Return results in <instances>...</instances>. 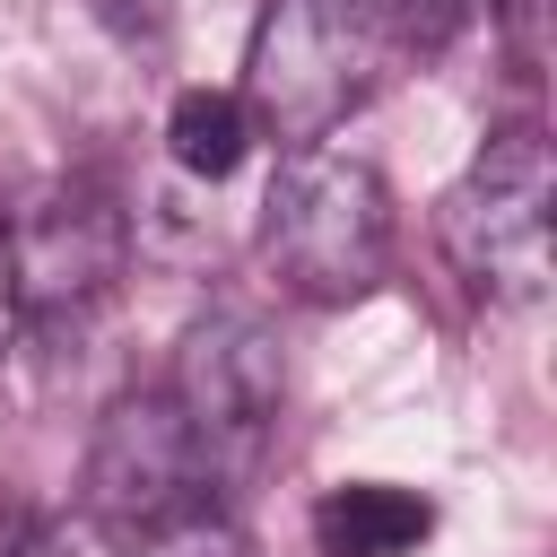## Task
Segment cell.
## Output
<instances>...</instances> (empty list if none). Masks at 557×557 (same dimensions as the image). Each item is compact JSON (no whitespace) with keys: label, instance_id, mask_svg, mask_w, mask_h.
<instances>
[{"label":"cell","instance_id":"6da1fadb","mask_svg":"<svg viewBox=\"0 0 557 557\" xmlns=\"http://www.w3.org/2000/svg\"><path fill=\"white\" fill-rule=\"evenodd\" d=\"M261 261L305 305H357L392 270V191L366 157L287 148L261 200Z\"/></svg>","mask_w":557,"mask_h":557},{"label":"cell","instance_id":"7a4b0ae2","mask_svg":"<svg viewBox=\"0 0 557 557\" xmlns=\"http://www.w3.org/2000/svg\"><path fill=\"white\" fill-rule=\"evenodd\" d=\"M383 78L400 70L366 26V0H270L244 52V113L287 148H322V131L348 122Z\"/></svg>","mask_w":557,"mask_h":557},{"label":"cell","instance_id":"3957f363","mask_svg":"<svg viewBox=\"0 0 557 557\" xmlns=\"http://www.w3.org/2000/svg\"><path fill=\"white\" fill-rule=\"evenodd\" d=\"M165 400L183 409L191 453H200V479H209V496L226 505V496L261 470V453H270V435H278V400H287L278 331H270L252 305L200 313V322L183 331V348H174Z\"/></svg>","mask_w":557,"mask_h":557},{"label":"cell","instance_id":"277c9868","mask_svg":"<svg viewBox=\"0 0 557 557\" xmlns=\"http://www.w3.org/2000/svg\"><path fill=\"white\" fill-rule=\"evenodd\" d=\"M548 191H557L548 139L531 122H513L435 200V244L487 305H540L548 296Z\"/></svg>","mask_w":557,"mask_h":557},{"label":"cell","instance_id":"5b68a950","mask_svg":"<svg viewBox=\"0 0 557 557\" xmlns=\"http://www.w3.org/2000/svg\"><path fill=\"white\" fill-rule=\"evenodd\" d=\"M9 270H17V322L44 339H87V322L113 305L131 270V218L96 174L44 183L9 218Z\"/></svg>","mask_w":557,"mask_h":557},{"label":"cell","instance_id":"8992f818","mask_svg":"<svg viewBox=\"0 0 557 557\" xmlns=\"http://www.w3.org/2000/svg\"><path fill=\"white\" fill-rule=\"evenodd\" d=\"M209 479H200V453H191V426L183 409L157 392H122L104 418H96V444H87V522L104 540H139L157 531L165 513L200 505Z\"/></svg>","mask_w":557,"mask_h":557},{"label":"cell","instance_id":"52a82bcc","mask_svg":"<svg viewBox=\"0 0 557 557\" xmlns=\"http://www.w3.org/2000/svg\"><path fill=\"white\" fill-rule=\"evenodd\" d=\"M435 531V496L392 479H348L313 505V557H409Z\"/></svg>","mask_w":557,"mask_h":557},{"label":"cell","instance_id":"ba28073f","mask_svg":"<svg viewBox=\"0 0 557 557\" xmlns=\"http://www.w3.org/2000/svg\"><path fill=\"white\" fill-rule=\"evenodd\" d=\"M165 157L191 174V183H226L244 157H252V113L235 87H183L165 104Z\"/></svg>","mask_w":557,"mask_h":557},{"label":"cell","instance_id":"9c48e42d","mask_svg":"<svg viewBox=\"0 0 557 557\" xmlns=\"http://www.w3.org/2000/svg\"><path fill=\"white\" fill-rule=\"evenodd\" d=\"M131 548H139V557H244V531H235V513H226L218 496H200V505L165 513L157 531H139Z\"/></svg>","mask_w":557,"mask_h":557},{"label":"cell","instance_id":"30bf717a","mask_svg":"<svg viewBox=\"0 0 557 557\" xmlns=\"http://www.w3.org/2000/svg\"><path fill=\"white\" fill-rule=\"evenodd\" d=\"M487 9H496V26H505L513 70L540 78V61H548V0H487Z\"/></svg>","mask_w":557,"mask_h":557},{"label":"cell","instance_id":"8fae6325","mask_svg":"<svg viewBox=\"0 0 557 557\" xmlns=\"http://www.w3.org/2000/svg\"><path fill=\"white\" fill-rule=\"evenodd\" d=\"M17 557H113V540H104L87 513H52V522H26Z\"/></svg>","mask_w":557,"mask_h":557},{"label":"cell","instance_id":"7c38bea8","mask_svg":"<svg viewBox=\"0 0 557 557\" xmlns=\"http://www.w3.org/2000/svg\"><path fill=\"white\" fill-rule=\"evenodd\" d=\"M17 348V270H9V218H0V366Z\"/></svg>","mask_w":557,"mask_h":557},{"label":"cell","instance_id":"4fadbf2b","mask_svg":"<svg viewBox=\"0 0 557 557\" xmlns=\"http://www.w3.org/2000/svg\"><path fill=\"white\" fill-rule=\"evenodd\" d=\"M17 540H26V513H9V505H0V557H17Z\"/></svg>","mask_w":557,"mask_h":557}]
</instances>
